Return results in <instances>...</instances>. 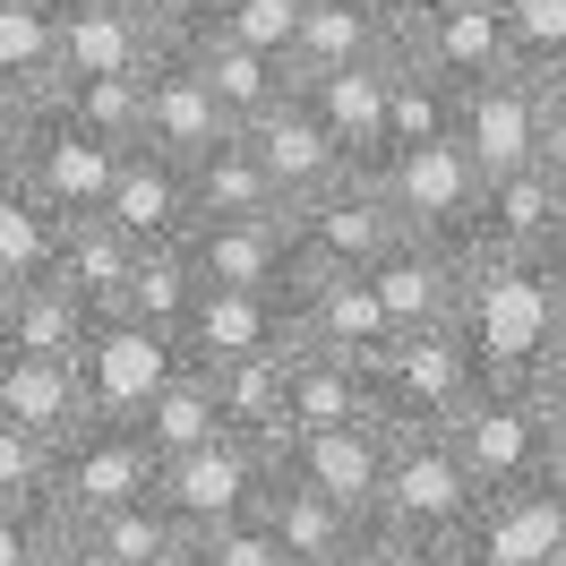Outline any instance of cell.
Returning <instances> with one entry per match:
<instances>
[{
	"mask_svg": "<svg viewBox=\"0 0 566 566\" xmlns=\"http://www.w3.org/2000/svg\"><path fill=\"white\" fill-rule=\"evenodd\" d=\"M189 198H198V223H223V214H283V189L266 180L249 129L214 138L207 155H189Z\"/></svg>",
	"mask_w": 566,
	"mask_h": 566,
	"instance_id": "obj_31",
	"label": "cell"
},
{
	"mask_svg": "<svg viewBox=\"0 0 566 566\" xmlns=\"http://www.w3.org/2000/svg\"><path fill=\"white\" fill-rule=\"evenodd\" d=\"M198 292H207V275H198V249L189 241H138V275H129V310L155 326H189V310H198Z\"/></svg>",
	"mask_w": 566,
	"mask_h": 566,
	"instance_id": "obj_36",
	"label": "cell"
},
{
	"mask_svg": "<svg viewBox=\"0 0 566 566\" xmlns=\"http://www.w3.org/2000/svg\"><path fill=\"white\" fill-rule=\"evenodd\" d=\"M155 472H164V455L146 447V429L95 412L77 438L52 447V490H43V506H52L61 524H95V515H112L120 497H146Z\"/></svg>",
	"mask_w": 566,
	"mask_h": 566,
	"instance_id": "obj_5",
	"label": "cell"
},
{
	"mask_svg": "<svg viewBox=\"0 0 566 566\" xmlns=\"http://www.w3.org/2000/svg\"><path fill=\"white\" fill-rule=\"evenodd\" d=\"M112 172H120V146H104L95 129H77L70 112H52V104L35 112V146H27L18 180H27L52 214H95Z\"/></svg>",
	"mask_w": 566,
	"mask_h": 566,
	"instance_id": "obj_14",
	"label": "cell"
},
{
	"mask_svg": "<svg viewBox=\"0 0 566 566\" xmlns=\"http://www.w3.org/2000/svg\"><path fill=\"white\" fill-rule=\"evenodd\" d=\"M0 301H9V275H0Z\"/></svg>",
	"mask_w": 566,
	"mask_h": 566,
	"instance_id": "obj_55",
	"label": "cell"
},
{
	"mask_svg": "<svg viewBox=\"0 0 566 566\" xmlns=\"http://www.w3.org/2000/svg\"><path fill=\"white\" fill-rule=\"evenodd\" d=\"M189 249H198L207 283H241V292H292L301 283L292 214H223V223H198Z\"/></svg>",
	"mask_w": 566,
	"mask_h": 566,
	"instance_id": "obj_22",
	"label": "cell"
},
{
	"mask_svg": "<svg viewBox=\"0 0 566 566\" xmlns=\"http://www.w3.org/2000/svg\"><path fill=\"white\" fill-rule=\"evenodd\" d=\"M146 566H207V558H198V541H189V532H180L172 549H155V558H146Z\"/></svg>",
	"mask_w": 566,
	"mask_h": 566,
	"instance_id": "obj_52",
	"label": "cell"
},
{
	"mask_svg": "<svg viewBox=\"0 0 566 566\" xmlns=\"http://www.w3.org/2000/svg\"><path fill=\"white\" fill-rule=\"evenodd\" d=\"M0 421L35 429L43 447H61L95 421V395H86V369L61 353H0Z\"/></svg>",
	"mask_w": 566,
	"mask_h": 566,
	"instance_id": "obj_24",
	"label": "cell"
},
{
	"mask_svg": "<svg viewBox=\"0 0 566 566\" xmlns=\"http://www.w3.org/2000/svg\"><path fill=\"white\" fill-rule=\"evenodd\" d=\"M387 455H395V429L378 412H360V421H335V429H310L283 472H301L310 490H326L335 506H353L360 524L378 515V490H387Z\"/></svg>",
	"mask_w": 566,
	"mask_h": 566,
	"instance_id": "obj_15",
	"label": "cell"
},
{
	"mask_svg": "<svg viewBox=\"0 0 566 566\" xmlns=\"http://www.w3.org/2000/svg\"><path fill=\"white\" fill-rule=\"evenodd\" d=\"M86 532H95V541H104L120 566H146L155 549H172V541H180V524H172V506H164V490L120 497V506H112V515H95Z\"/></svg>",
	"mask_w": 566,
	"mask_h": 566,
	"instance_id": "obj_39",
	"label": "cell"
},
{
	"mask_svg": "<svg viewBox=\"0 0 566 566\" xmlns=\"http://www.w3.org/2000/svg\"><path fill=\"white\" fill-rule=\"evenodd\" d=\"M283 214H292L301 275H369V266L403 241L378 172H344L335 189H318V198H301V207H283Z\"/></svg>",
	"mask_w": 566,
	"mask_h": 566,
	"instance_id": "obj_7",
	"label": "cell"
},
{
	"mask_svg": "<svg viewBox=\"0 0 566 566\" xmlns=\"http://www.w3.org/2000/svg\"><path fill=\"white\" fill-rule=\"evenodd\" d=\"M463 275H472V249H447V241H403L369 266V283H378V301H387L395 335H429V326H455L463 310Z\"/></svg>",
	"mask_w": 566,
	"mask_h": 566,
	"instance_id": "obj_16",
	"label": "cell"
},
{
	"mask_svg": "<svg viewBox=\"0 0 566 566\" xmlns=\"http://www.w3.org/2000/svg\"><path fill=\"white\" fill-rule=\"evenodd\" d=\"M369 9H378V18H387L395 35H412V27H421V9H429V0H369Z\"/></svg>",
	"mask_w": 566,
	"mask_h": 566,
	"instance_id": "obj_49",
	"label": "cell"
},
{
	"mask_svg": "<svg viewBox=\"0 0 566 566\" xmlns=\"http://www.w3.org/2000/svg\"><path fill=\"white\" fill-rule=\"evenodd\" d=\"M52 112H70L77 129H95L104 146H138V120H146V77H70L43 95Z\"/></svg>",
	"mask_w": 566,
	"mask_h": 566,
	"instance_id": "obj_38",
	"label": "cell"
},
{
	"mask_svg": "<svg viewBox=\"0 0 566 566\" xmlns=\"http://www.w3.org/2000/svg\"><path fill=\"white\" fill-rule=\"evenodd\" d=\"M455 549L463 566H566V481L541 472V481L490 490Z\"/></svg>",
	"mask_w": 566,
	"mask_h": 566,
	"instance_id": "obj_10",
	"label": "cell"
},
{
	"mask_svg": "<svg viewBox=\"0 0 566 566\" xmlns=\"http://www.w3.org/2000/svg\"><path fill=\"white\" fill-rule=\"evenodd\" d=\"M249 146H258V164H266V180L283 189V207H301V198H318V189H335V180L353 172V155L326 138V120L310 112V95L292 86L283 104H266L258 120H241Z\"/></svg>",
	"mask_w": 566,
	"mask_h": 566,
	"instance_id": "obj_17",
	"label": "cell"
},
{
	"mask_svg": "<svg viewBox=\"0 0 566 566\" xmlns=\"http://www.w3.org/2000/svg\"><path fill=\"white\" fill-rule=\"evenodd\" d=\"M549 472L566 481V395H549Z\"/></svg>",
	"mask_w": 566,
	"mask_h": 566,
	"instance_id": "obj_50",
	"label": "cell"
},
{
	"mask_svg": "<svg viewBox=\"0 0 566 566\" xmlns=\"http://www.w3.org/2000/svg\"><path fill=\"white\" fill-rule=\"evenodd\" d=\"M558 326H566V292L549 275V258H490V249H472L455 335L472 344L481 378H541Z\"/></svg>",
	"mask_w": 566,
	"mask_h": 566,
	"instance_id": "obj_1",
	"label": "cell"
},
{
	"mask_svg": "<svg viewBox=\"0 0 566 566\" xmlns=\"http://www.w3.org/2000/svg\"><path fill=\"white\" fill-rule=\"evenodd\" d=\"M378 189H387L395 223L412 232V241H447V249H472L481 232V164L463 155L455 138H429V146H403L378 164Z\"/></svg>",
	"mask_w": 566,
	"mask_h": 566,
	"instance_id": "obj_6",
	"label": "cell"
},
{
	"mask_svg": "<svg viewBox=\"0 0 566 566\" xmlns=\"http://www.w3.org/2000/svg\"><path fill=\"white\" fill-rule=\"evenodd\" d=\"M412 61L447 77V86H472V77L490 70H515V35H506V9L497 0H429L421 27L403 35Z\"/></svg>",
	"mask_w": 566,
	"mask_h": 566,
	"instance_id": "obj_18",
	"label": "cell"
},
{
	"mask_svg": "<svg viewBox=\"0 0 566 566\" xmlns=\"http://www.w3.org/2000/svg\"><path fill=\"white\" fill-rule=\"evenodd\" d=\"M283 566H326V558H283Z\"/></svg>",
	"mask_w": 566,
	"mask_h": 566,
	"instance_id": "obj_54",
	"label": "cell"
},
{
	"mask_svg": "<svg viewBox=\"0 0 566 566\" xmlns=\"http://www.w3.org/2000/svg\"><path fill=\"white\" fill-rule=\"evenodd\" d=\"M198 541V558L207 566H283V541H275V524L249 506V515H232V524H214V532H189Z\"/></svg>",
	"mask_w": 566,
	"mask_h": 566,
	"instance_id": "obj_43",
	"label": "cell"
},
{
	"mask_svg": "<svg viewBox=\"0 0 566 566\" xmlns=\"http://www.w3.org/2000/svg\"><path fill=\"white\" fill-rule=\"evenodd\" d=\"M180 353L198 369L223 360H258V353H292V292H241V283H207L198 310L180 326Z\"/></svg>",
	"mask_w": 566,
	"mask_h": 566,
	"instance_id": "obj_12",
	"label": "cell"
},
{
	"mask_svg": "<svg viewBox=\"0 0 566 566\" xmlns=\"http://www.w3.org/2000/svg\"><path fill=\"white\" fill-rule=\"evenodd\" d=\"M541 395H566V326H558V344H549V360H541Z\"/></svg>",
	"mask_w": 566,
	"mask_h": 566,
	"instance_id": "obj_51",
	"label": "cell"
},
{
	"mask_svg": "<svg viewBox=\"0 0 566 566\" xmlns=\"http://www.w3.org/2000/svg\"><path fill=\"white\" fill-rule=\"evenodd\" d=\"M497 9H506L515 61L532 77H566V0H497Z\"/></svg>",
	"mask_w": 566,
	"mask_h": 566,
	"instance_id": "obj_40",
	"label": "cell"
},
{
	"mask_svg": "<svg viewBox=\"0 0 566 566\" xmlns=\"http://www.w3.org/2000/svg\"><path fill=\"white\" fill-rule=\"evenodd\" d=\"M387 77H395V52H378V61H344V70L301 77L310 112L326 120V138L353 155V172H378V155H387Z\"/></svg>",
	"mask_w": 566,
	"mask_h": 566,
	"instance_id": "obj_25",
	"label": "cell"
},
{
	"mask_svg": "<svg viewBox=\"0 0 566 566\" xmlns=\"http://www.w3.org/2000/svg\"><path fill=\"white\" fill-rule=\"evenodd\" d=\"M180 360H189L180 335L155 326V318H138V310H104V318L86 326V344H77V369H86V395H95L104 421H138L146 395L164 387Z\"/></svg>",
	"mask_w": 566,
	"mask_h": 566,
	"instance_id": "obj_9",
	"label": "cell"
},
{
	"mask_svg": "<svg viewBox=\"0 0 566 566\" xmlns=\"http://www.w3.org/2000/svg\"><path fill=\"white\" fill-rule=\"evenodd\" d=\"M360 412H378L369 403V369L344 353H318V344H292V360H283V421L310 438V429L360 421Z\"/></svg>",
	"mask_w": 566,
	"mask_h": 566,
	"instance_id": "obj_29",
	"label": "cell"
},
{
	"mask_svg": "<svg viewBox=\"0 0 566 566\" xmlns=\"http://www.w3.org/2000/svg\"><path fill=\"white\" fill-rule=\"evenodd\" d=\"M429 138H455V86L412 61V52H395V77H387V155L403 146H429ZM378 155V164H387Z\"/></svg>",
	"mask_w": 566,
	"mask_h": 566,
	"instance_id": "obj_35",
	"label": "cell"
},
{
	"mask_svg": "<svg viewBox=\"0 0 566 566\" xmlns=\"http://www.w3.org/2000/svg\"><path fill=\"white\" fill-rule=\"evenodd\" d=\"M180 52H189V70L214 86V104L232 112V120H258L266 104H283V95L301 86V70H292L283 52H258V43L223 35V27H189Z\"/></svg>",
	"mask_w": 566,
	"mask_h": 566,
	"instance_id": "obj_26",
	"label": "cell"
},
{
	"mask_svg": "<svg viewBox=\"0 0 566 566\" xmlns=\"http://www.w3.org/2000/svg\"><path fill=\"white\" fill-rule=\"evenodd\" d=\"M266 481H275V455L258 438H241V429H223V438L189 447V455H164V472H155V490H164L180 532H214L232 515H249L266 497Z\"/></svg>",
	"mask_w": 566,
	"mask_h": 566,
	"instance_id": "obj_8",
	"label": "cell"
},
{
	"mask_svg": "<svg viewBox=\"0 0 566 566\" xmlns=\"http://www.w3.org/2000/svg\"><path fill=\"white\" fill-rule=\"evenodd\" d=\"M35 112L27 95H0V180H18V164H27V146H35Z\"/></svg>",
	"mask_w": 566,
	"mask_h": 566,
	"instance_id": "obj_46",
	"label": "cell"
},
{
	"mask_svg": "<svg viewBox=\"0 0 566 566\" xmlns=\"http://www.w3.org/2000/svg\"><path fill=\"white\" fill-rule=\"evenodd\" d=\"M455 146L481 164V180L524 172L541 155V77L515 61V70H490L472 86H455Z\"/></svg>",
	"mask_w": 566,
	"mask_h": 566,
	"instance_id": "obj_11",
	"label": "cell"
},
{
	"mask_svg": "<svg viewBox=\"0 0 566 566\" xmlns=\"http://www.w3.org/2000/svg\"><path fill=\"white\" fill-rule=\"evenodd\" d=\"M344 566H463V549H455V541H412V532L369 524V532H360V549Z\"/></svg>",
	"mask_w": 566,
	"mask_h": 566,
	"instance_id": "obj_44",
	"label": "cell"
},
{
	"mask_svg": "<svg viewBox=\"0 0 566 566\" xmlns=\"http://www.w3.org/2000/svg\"><path fill=\"white\" fill-rule=\"evenodd\" d=\"M86 326H95V310H86L61 275H27V283H9V301H0V353H61V360H77Z\"/></svg>",
	"mask_w": 566,
	"mask_h": 566,
	"instance_id": "obj_30",
	"label": "cell"
},
{
	"mask_svg": "<svg viewBox=\"0 0 566 566\" xmlns=\"http://www.w3.org/2000/svg\"><path fill=\"white\" fill-rule=\"evenodd\" d=\"M61 86V9L52 0H0V95L43 104Z\"/></svg>",
	"mask_w": 566,
	"mask_h": 566,
	"instance_id": "obj_33",
	"label": "cell"
},
{
	"mask_svg": "<svg viewBox=\"0 0 566 566\" xmlns=\"http://www.w3.org/2000/svg\"><path fill=\"white\" fill-rule=\"evenodd\" d=\"M292 344H318V353L378 369V353L395 344V318L369 275H301L292 283Z\"/></svg>",
	"mask_w": 566,
	"mask_h": 566,
	"instance_id": "obj_13",
	"label": "cell"
},
{
	"mask_svg": "<svg viewBox=\"0 0 566 566\" xmlns=\"http://www.w3.org/2000/svg\"><path fill=\"white\" fill-rule=\"evenodd\" d=\"M566 241V180L524 164V172H497L481 189V232L472 249H490V258H549Z\"/></svg>",
	"mask_w": 566,
	"mask_h": 566,
	"instance_id": "obj_23",
	"label": "cell"
},
{
	"mask_svg": "<svg viewBox=\"0 0 566 566\" xmlns=\"http://www.w3.org/2000/svg\"><path fill=\"white\" fill-rule=\"evenodd\" d=\"M241 120L214 104V86L198 70H189V52L180 43H164L155 52V70H146V120H138V146H164V155H207L214 138H232Z\"/></svg>",
	"mask_w": 566,
	"mask_h": 566,
	"instance_id": "obj_20",
	"label": "cell"
},
{
	"mask_svg": "<svg viewBox=\"0 0 566 566\" xmlns=\"http://www.w3.org/2000/svg\"><path fill=\"white\" fill-rule=\"evenodd\" d=\"M43 566H120V558H112L86 524H61V541H52V558H43Z\"/></svg>",
	"mask_w": 566,
	"mask_h": 566,
	"instance_id": "obj_48",
	"label": "cell"
},
{
	"mask_svg": "<svg viewBox=\"0 0 566 566\" xmlns=\"http://www.w3.org/2000/svg\"><path fill=\"white\" fill-rule=\"evenodd\" d=\"M532 164L566 180V77H541V155Z\"/></svg>",
	"mask_w": 566,
	"mask_h": 566,
	"instance_id": "obj_45",
	"label": "cell"
},
{
	"mask_svg": "<svg viewBox=\"0 0 566 566\" xmlns=\"http://www.w3.org/2000/svg\"><path fill=\"white\" fill-rule=\"evenodd\" d=\"M472 515H481V481L463 472L455 438H447V429H395L387 490H378V515H369V524L412 532V541H463Z\"/></svg>",
	"mask_w": 566,
	"mask_h": 566,
	"instance_id": "obj_3",
	"label": "cell"
},
{
	"mask_svg": "<svg viewBox=\"0 0 566 566\" xmlns=\"http://www.w3.org/2000/svg\"><path fill=\"white\" fill-rule=\"evenodd\" d=\"M61 258V214L43 207L27 180H0V275L27 283V275H52Z\"/></svg>",
	"mask_w": 566,
	"mask_h": 566,
	"instance_id": "obj_37",
	"label": "cell"
},
{
	"mask_svg": "<svg viewBox=\"0 0 566 566\" xmlns=\"http://www.w3.org/2000/svg\"><path fill=\"white\" fill-rule=\"evenodd\" d=\"M481 395V360L455 326H429V335H395L378 369H369V403L387 429H447Z\"/></svg>",
	"mask_w": 566,
	"mask_h": 566,
	"instance_id": "obj_4",
	"label": "cell"
},
{
	"mask_svg": "<svg viewBox=\"0 0 566 566\" xmlns=\"http://www.w3.org/2000/svg\"><path fill=\"white\" fill-rule=\"evenodd\" d=\"M52 275L70 283L77 301L104 318V310H129V275H138V241L112 223L104 207L95 214H61V258H52Z\"/></svg>",
	"mask_w": 566,
	"mask_h": 566,
	"instance_id": "obj_27",
	"label": "cell"
},
{
	"mask_svg": "<svg viewBox=\"0 0 566 566\" xmlns=\"http://www.w3.org/2000/svg\"><path fill=\"white\" fill-rule=\"evenodd\" d=\"M61 9V86L70 77H146L164 35L129 0H52Z\"/></svg>",
	"mask_w": 566,
	"mask_h": 566,
	"instance_id": "obj_21",
	"label": "cell"
},
{
	"mask_svg": "<svg viewBox=\"0 0 566 566\" xmlns=\"http://www.w3.org/2000/svg\"><path fill=\"white\" fill-rule=\"evenodd\" d=\"M447 438H455L463 472L481 481V497L541 481L549 472V395L541 378H481V395L447 421Z\"/></svg>",
	"mask_w": 566,
	"mask_h": 566,
	"instance_id": "obj_2",
	"label": "cell"
},
{
	"mask_svg": "<svg viewBox=\"0 0 566 566\" xmlns=\"http://www.w3.org/2000/svg\"><path fill=\"white\" fill-rule=\"evenodd\" d=\"M549 275H558V292H566V241H558V249H549Z\"/></svg>",
	"mask_w": 566,
	"mask_h": 566,
	"instance_id": "obj_53",
	"label": "cell"
},
{
	"mask_svg": "<svg viewBox=\"0 0 566 566\" xmlns=\"http://www.w3.org/2000/svg\"><path fill=\"white\" fill-rule=\"evenodd\" d=\"M378 52H403V35H395L369 0H310L301 43H292V70L318 77V70H344V61H378Z\"/></svg>",
	"mask_w": 566,
	"mask_h": 566,
	"instance_id": "obj_32",
	"label": "cell"
},
{
	"mask_svg": "<svg viewBox=\"0 0 566 566\" xmlns=\"http://www.w3.org/2000/svg\"><path fill=\"white\" fill-rule=\"evenodd\" d=\"M129 9H138L164 43H180L189 27H207V18H214V0H129Z\"/></svg>",
	"mask_w": 566,
	"mask_h": 566,
	"instance_id": "obj_47",
	"label": "cell"
},
{
	"mask_svg": "<svg viewBox=\"0 0 566 566\" xmlns=\"http://www.w3.org/2000/svg\"><path fill=\"white\" fill-rule=\"evenodd\" d=\"M301 18H310V0H214L207 27H223V35H241V43H258V52H283V61H292Z\"/></svg>",
	"mask_w": 566,
	"mask_h": 566,
	"instance_id": "obj_41",
	"label": "cell"
},
{
	"mask_svg": "<svg viewBox=\"0 0 566 566\" xmlns=\"http://www.w3.org/2000/svg\"><path fill=\"white\" fill-rule=\"evenodd\" d=\"M43 490H52V447L35 429L0 421V506H43Z\"/></svg>",
	"mask_w": 566,
	"mask_h": 566,
	"instance_id": "obj_42",
	"label": "cell"
},
{
	"mask_svg": "<svg viewBox=\"0 0 566 566\" xmlns=\"http://www.w3.org/2000/svg\"><path fill=\"white\" fill-rule=\"evenodd\" d=\"M146 447L155 455H189V447H207V438H223V403H214V369H198V360H180L164 387L146 395Z\"/></svg>",
	"mask_w": 566,
	"mask_h": 566,
	"instance_id": "obj_34",
	"label": "cell"
},
{
	"mask_svg": "<svg viewBox=\"0 0 566 566\" xmlns=\"http://www.w3.org/2000/svg\"><path fill=\"white\" fill-rule=\"evenodd\" d=\"M258 515L275 524V541H283V558H326V566H344L360 549V515L353 506H335L326 490H310L301 472H275L266 481V497H258Z\"/></svg>",
	"mask_w": 566,
	"mask_h": 566,
	"instance_id": "obj_28",
	"label": "cell"
},
{
	"mask_svg": "<svg viewBox=\"0 0 566 566\" xmlns=\"http://www.w3.org/2000/svg\"><path fill=\"white\" fill-rule=\"evenodd\" d=\"M104 214L129 241H189L198 232V198H189V164L164 146H120V172L104 189Z\"/></svg>",
	"mask_w": 566,
	"mask_h": 566,
	"instance_id": "obj_19",
	"label": "cell"
}]
</instances>
